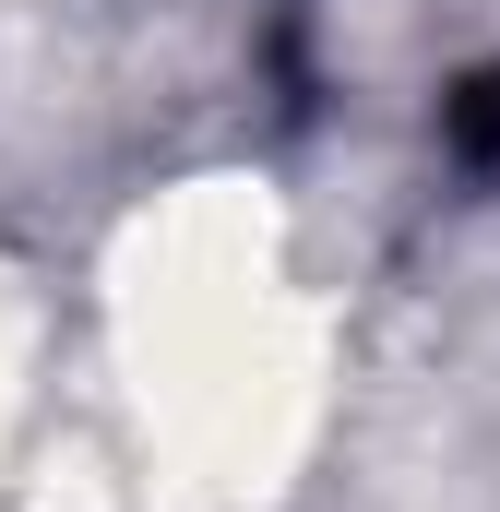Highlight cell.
Instances as JSON below:
<instances>
[{"mask_svg":"<svg viewBox=\"0 0 500 512\" xmlns=\"http://www.w3.org/2000/svg\"><path fill=\"white\" fill-rule=\"evenodd\" d=\"M60 429V286L24 251H0V501Z\"/></svg>","mask_w":500,"mask_h":512,"instance_id":"2","label":"cell"},{"mask_svg":"<svg viewBox=\"0 0 500 512\" xmlns=\"http://www.w3.org/2000/svg\"><path fill=\"white\" fill-rule=\"evenodd\" d=\"M96 382L143 512H274L334 417V298L274 179L191 167L96 251Z\"/></svg>","mask_w":500,"mask_h":512,"instance_id":"1","label":"cell"}]
</instances>
